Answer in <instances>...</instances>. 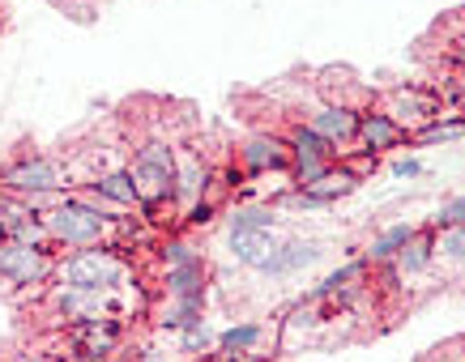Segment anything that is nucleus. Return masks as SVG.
<instances>
[{
	"mask_svg": "<svg viewBox=\"0 0 465 362\" xmlns=\"http://www.w3.org/2000/svg\"><path fill=\"white\" fill-rule=\"evenodd\" d=\"M128 175L137 188L142 213H158L163 205H175V150L163 137H150L133 150Z\"/></svg>",
	"mask_w": 465,
	"mask_h": 362,
	"instance_id": "f257e3e1",
	"label": "nucleus"
},
{
	"mask_svg": "<svg viewBox=\"0 0 465 362\" xmlns=\"http://www.w3.org/2000/svg\"><path fill=\"white\" fill-rule=\"evenodd\" d=\"M43 226H47V239L52 248H94V243H107L112 239V218H103L99 210L82 205L77 196H60L52 210L39 213Z\"/></svg>",
	"mask_w": 465,
	"mask_h": 362,
	"instance_id": "f03ea898",
	"label": "nucleus"
},
{
	"mask_svg": "<svg viewBox=\"0 0 465 362\" xmlns=\"http://www.w3.org/2000/svg\"><path fill=\"white\" fill-rule=\"evenodd\" d=\"M56 278L64 281V286H73V290L112 294V290H120V281L128 278V260L112 243H94V248H77L73 256H64Z\"/></svg>",
	"mask_w": 465,
	"mask_h": 362,
	"instance_id": "7ed1b4c3",
	"label": "nucleus"
},
{
	"mask_svg": "<svg viewBox=\"0 0 465 362\" xmlns=\"http://www.w3.org/2000/svg\"><path fill=\"white\" fill-rule=\"evenodd\" d=\"M0 192H9L14 201H35V196H52V192H69V171L64 162L47 158V153H26L0 171Z\"/></svg>",
	"mask_w": 465,
	"mask_h": 362,
	"instance_id": "20e7f679",
	"label": "nucleus"
},
{
	"mask_svg": "<svg viewBox=\"0 0 465 362\" xmlns=\"http://www.w3.org/2000/svg\"><path fill=\"white\" fill-rule=\"evenodd\" d=\"M60 273V260L52 248H35V243H17V239H0V278L17 286V290H35L43 281Z\"/></svg>",
	"mask_w": 465,
	"mask_h": 362,
	"instance_id": "39448f33",
	"label": "nucleus"
},
{
	"mask_svg": "<svg viewBox=\"0 0 465 362\" xmlns=\"http://www.w3.org/2000/svg\"><path fill=\"white\" fill-rule=\"evenodd\" d=\"M120 341H124V328H120L115 316L73 324V333H69L73 358H82V362H112V354L120 349Z\"/></svg>",
	"mask_w": 465,
	"mask_h": 362,
	"instance_id": "423d86ee",
	"label": "nucleus"
},
{
	"mask_svg": "<svg viewBox=\"0 0 465 362\" xmlns=\"http://www.w3.org/2000/svg\"><path fill=\"white\" fill-rule=\"evenodd\" d=\"M359 183H363V175H359L351 162H333V167H324L312 183L295 188L291 201H295V205H333V201H341V196L359 192Z\"/></svg>",
	"mask_w": 465,
	"mask_h": 362,
	"instance_id": "0eeeda50",
	"label": "nucleus"
},
{
	"mask_svg": "<svg viewBox=\"0 0 465 362\" xmlns=\"http://www.w3.org/2000/svg\"><path fill=\"white\" fill-rule=\"evenodd\" d=\"M240 162L248 175H273V171H291V145L278 132H252L240 145Z\"/></svg>",
	"mask_w": 465,
	"mask_h": 362,
	"instance_id": "6e6552de",
	"label": "nucleus"
},
{
	"mask_svg": "<svg viewBox=\"0 0 465 362\" xmlns=\"http://www.w3.org/2000/svg\"><path fill=\"white\" fill-rule=\"evenodd\" d=\"M359 141H363V153H389L397 145H406L410 141V128L401 120H393L389 112H359Z\"/></svg>",
	"mask_w": 465,
	"mask_h": 362,
	"instance_id": "1a4fd4ad",
	"label": "nucleus"
},
{
	"mask_svg": "<svg viewBox=\"0 0 465 362\" xmlns=\"http://www.w3.org/2000/svg\"><path fill=\"white\" fill-rule=\"evenodd\" d=\"M308 128L321 132L333 150H341V145L359 141V112L346 107V103H321V107L308 115Z\"/></svg>",
	"mask_w": 465,
	"mask_h": 362,
	"instance_id": "9d476101",
	"label": "nucleus"
},
{
	"mask_svg": "<svg viewBox=\"0 0 465 362\" xmlns=\"http://www.w3.org/2000/svg\"><path fill=\"white\" fill-rule=\"evenodd\" d=\"M213 183L205 158L193 150H175V205H197Z\"/></svg>",
	"mask_w": 465,
	"mask_h": 362,
	"instance_id": "9b49d317",
	"label": "nucleus"
},
{
	"mask_svg": "<svg viewBox=\"0 0 465 362\" xmlns=\"http://www.w3.org/2000/svg\"><path fill=\"white\" fill-rule=\"evenodd\" d=\"M278 248H282V239H278L273 226H265V230H235L231 235V256L248 269H265Z\"/></svg>",
	"mask_w": 465,
	"mask_h": 362,
	"instance_id": "f8f14e48",
	"label": "nucleus"
},
{
	"mask_svg": "<svg viewBox=\"0 0 465 362\" xmlns=\"http://www.w3.org/2000/svg\"><path fill=\"white\" fill-rule=\"evenodd\" d=\"M431 260H436V226H419V230L410 235L406 248L393 256V273H401V278H419Z\"/></svg>",
	"mask_w": 465,
	"mask_h": 362,
	"instance_id": "ddd939ff",
	"label": "nucleus"
},
{
	"mask_svg": "<svg viewBox=\"0 0 465 362\" xmlns=\"http://www.w3.org/2000/svg\"><path fill=\"white\" fill-rule=\"evenodd\" d=\"M205 286H210L205 260H188V265L163 269V290H167V298H205Z\"/></svg>",
	"mask_w": 465,
	"mask_h": 362,
	"instance_id": "4468645a",
	"label": "nucleus"
},
{
	"mask_svg": "<svg viewBox=\"0 0 465 362\" xmlns=\"http://www.w3.org/2000/svg\"><path fill=\"white\" fill-rule=\"evenodd\" d=\"M316 256H321V243H312V239H291V243H282V248L273 251V260H269L261 273H269V278H291L299 269H308Z\"/></svg>",
	"mask_w": 465,
	"mask_h": 362,
	"instance_id": "2eb2a0df",
	"label": "nucleus"
},
{
	"mask_svg": "<svg viewBox=\"0 0 465 362\" xmlns=\"http://www.w3.org/2000/svg\"><path fill=\"white\" fill-rule=\"evenodd\" d=\"M286 145H291V167L295 162H338V150L321 137V132H312L308 124H295L286 132Z\"/></svg>",
	"mask_w": 465,
	"mask_h": 362,
	"instance_id": "dca6fc26",
	"label": "nucleus"
},
{
	"mask_svg": "<svg viewBox=\"0 0 465 362\" xmlns=\"http://www.w3.org/2000/svg\"><path fill=\"white\" fill-rule=\"evenodd\" d=\"M414 230H419V226H410V222H393V226H384L381 235L371 239V243H367V265H389V260H393L397 251L406 248L410 243V235H414Z\"/></svg>",
	"mask_w": 465,
	"mask_h": 362,
	"instance_id": "f3484780",
	"label": "nucleus"
},
{
	"mask_svg": "<svg viewBox=\"0 0 465 362\" xmlns=\"http://www.w3.org/2000/svg\"><path fill=\"white\" fill-rule=\"evenodd\" d=\"M94 188H99V192L112 201L115 210H142V201H137V188H133V175H128V167L103 171L99 180H94Z\"/></svg>",
	"mask_w": 465,
	"mask_h": 362,
	"instance_id": "a211bd4d",
	"label": "nucleus"
},
{
	"mask_svg": "<svg viewBox=\"0 0 465 362\" xmlns=\"http://www.w3.org/2000/svg\"><path fill=\"white\" fill-rule=\"evenodd\" d=\"M393 107L397 112H389L393 120H423V124H431V120H440V103L431 94H419V90H393Z\"/></svg>",
	"mask_w": 465,
	"mask_h": 362,
	"instance_id": "6ab92c4d",
	"label": "nucleus"
},
{
	"mask_svg": "<svg viewBox=\"0 0 465 362\" xmlns=\"http://www.w3.org/2000/svg\"><path fill=\"white\" fill-rule=\"evenodd\" d=\"M158 324L167 333H188L193 324H201V298H171V307H163Z\"/></svg>",
	"mask_w": 465,
	"mask_h": 362,
	"instance_id": "aec40b11",
	"label": "nucleus"
},
{
	"mask_svg": "<svg viewBox=\"0 0 465 362\" xmlns=\"http://www.w3.org/2000/svg\"><path fill=\"white\" fill-rule=\"evenodd\" d=\"M261 337H265V328L261 324H231L226 333H218V349L223 354H252L256 346H261Z\"/></svg>",
	"mask_w": 465,
	"mask_h": 362,
	"instance_id": "412c9836",
	"label": "nucleus"
},
{
	"mask_svg": "<svg viewBox=\"0 0 465 362\" xmlns=\"http://www.w3.org/2000/svg\"><path fill=\"white\" fill-rule=\"evenodd\" d=\"M465 137V115H440V120H431V124H423L419 132H414V141L419 145H436V141H457Z\"/></svg>",
	"mask_w": 465,
	"mask_h": 362,
	"instance_id": "4be33fe9",
	"label": "nucleus"
},
{
	"mask_svg": "<svg viewBox=\"0 0 465 362\" xmlns=\"http://www.w3.org/2000/svg\"><path fill=\"white\" fill-rule=\"evenodd\" d=\"M273 205H240V210H231V235L235 230H265L273 226Z\"/></svg>",
	"mask_w": 465,
	"mask_h": 362,
	"instance_id": "5701e85b",
	"label": "nucleus"
},
{
	"mask_svg": "<svg viewBox=\"0 0 465 362\" xmlns=\"http://www.w3.org/2000/svg\"><path fill=\"white\" fill-rule=\"evenodd\" d=\"M158 260H163V269H171V265H188V260H201V251L193 248L188 239L167 235L163 243H158Z\"/></svg>",
	"mask_w": 465,
	"mask_h": 362,
	"instance_id": "b1692460",
	"label": "nucleus"
},
{
	"mask_svg": "<svg viewBox=\"0 0 465 362\" xmlns=\"http://www.w3.org/2000/svg\"><path fill=\"white\" fill-rule=\"evenodd\" d=\"M363 278H367V260H354V265L329 273V278L321 281V294H341V290H351V281H363Z\"/></svg>",
	"mask_w": 465,
	"mask_h": 362,
	"instance_id": "393cba45",
	"label": "nucleus"
},
{
	"mask_svg": "<svg viewBox=\"0 0 465 362\" xmlns=\"http://www.w3.org/2000/svg\"><path fill=\"white\" fill-rule=\"evenodd\" d=\"M436 256H444V260H465V222L449 226L444 235H436Z\"/></svg>",
	"mask_w": 465,
	"mask_h": 362,
	"instance_id": "a878e982",
	"label": "nucleus"
},
{
	"mask_svg": "<svg viewBox=\"0 0 465 362\" xmlns=\"http://www.w3.org/2000/svg\"><path fill=\"white\" fill-rule=\"evenodd\" d=\"M461 222H465V196H449V201L440 205V213L431 218L436 230H449V226H461Z\"/></svg>",
	"mask_w": 465,
	"mask_h": 362,
	"instance_id": "bb28decb",
	"label": "nucleus"
},
{
	"mask_svg": "<svg viewBox=\"0 0 465 362\" xmlns=\"http://www.w3.org/2000/svg\"><path fill=\"white\" fill-rule=\"evenodd\" d=\"M22 213H26V205H22V201H14L9 192H0V239L9 235V226H14Z\"/></svg>",
	"mask_w": 465,
	"mask_h": 362,
	"instance_id": "cd10ccee",
	"label": "nucleus"
},
{
	"mask_svg": "<svg viewBox=\"0 0 465 362\" xmlns=\"http://www.w3.org/2000/svg\"><path fill=\"white\" fill-rule=\"evenodd\" d=\"M393 175L397 180H419V175H423V162H419V158H401V162H393Z\"/></svg>",
	"mask_w": 465,
	"mask_h": 362,
	"instance_id": "c85d7f7f",
	"label": "nucleus"
},
{
	"mask_svg": "<svg viewBox=\"0 0 465 362\" xmlns=\"http://www.w3.org/2000/svg\"><path fill=\"white\" fill-rule=\"evenodd\" d=\"M449 60H452V64H461V69H465V39L457 43V47H449Z\"/></svg>",
	"mask_w": 465,
	"mask_h": 362,
	"instance_id": "c756f323",
	"label": "nucleus"
}]
</instances>
